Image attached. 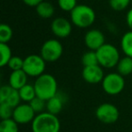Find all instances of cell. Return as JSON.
Instances as JSON below:
<instances>
[{
  "instance_id": "1",
  "label": "cell",
  "mask_w": 132,
  "mask_h": 132,
  "mask_svg": "<svg viewBox=\"0 0 132 132\" xmlns=\"http://www.w3.org/2000/svg\"><path fill=\"white\" fill-rule=\"evenodd\" d=\"M36 96L47 101L58 93V83L52 74L44 73L36 78L35 81Z\"/></svg>"
},
{
  "instance_id": "2",
  "label": "cell",
  "mask_w": 132,
  "mask_h": 132,
  "mask_svg": "<svg viewBox=\"0 0 132 132\" xmlns=\"http://www.w3.org/2000/svg\"><path fill=\"white\" fill-rule=\"evenodd\" d=\"M31 128L33 132H60L61 123L56 115L44 111L35 116Z\"/></svg>"
},
{
  "instance_id": "3",
  "label": "cell",
  "mask_w": 132,
  "mask_h": 132,
  "mask_svg": "<svg viewBox=\"0 0 132 132\" xmlns=\"http://www.w3.org/2000/svg\"><path fill=\"white\" fill-rule=\"evenodd\" d=\"M70 14L71 22L79 28L90 27L96 19L95 11L87 5H77Z\"/></svg>"
},
{
  "instance_id": "4",
  "label": "cell",
  "mask_w": 132,
  "mask_h": 132,
  "mask_svg": "<svg viewBox=\"0 0 132 132\" xmlns=\"http://www.w3.org/2000/svg\"><path fill=\"white\" fill-rule=\"evenodd\" d=\"M99 64L103 68L111 69L116 67L120 60V54L116 46L111 44H105L96 51Z\"/></svg>"
},
{
  "instance_id": "5",
  "label": "cell",
  "mask_w": 132,
  "mask_h": 132,
  "mask_svg": "<svg viewBox=\"0 0 132 132\" xmlns=\"http://www.w3.org/2000/svg\"><path fill=\"white\" fill-rule=\"evenodd\" d=\"M46 62L41 55L30 54L24 59L23 70L28 77H39L44 73Z\"/></svg>"
},
{
  "instance_id": "6",
  "label": "cell",
  "mask_w": 132,
  "mask_h": 132,
  "mask_svg": "<svg viewBox=\"0 0 132 132\" xmlns=\"http://www.w3.org/2000/svg\"><path fill=\"white\" fill-rule=\"evenodd\" d=\"M63 52L62 43L57 39H49L43 44L40 55L46 62H54L61 58Z\"/></svg>"
},
{
  "instance_id": "7",
  "label": "cell",
  "mask_w": 132,
  "mask_h": 132,
  "mask_svg": "<svg viewBox=\"0 0 132 132\" xmlns=\"http://www.w3.org/2000/svg\"><path fill=\"white\" fill-rule=\"evenodd\" d=\"M102 89L109 95H118L125 87L124 76L120 75L119 72H110L104 76V79L101 81Z\"/></svg>"
},
{
  "instance_id": "8",
  "label": "cell",
  "mask_w": 132,
  "mask_h": 132,
  "mask_svg": "<svg viewBox=\"0 0 132 132\" xmlns=\"http://www.w3.org/2000/svg\"><path fill=\"white\" fill-rule=\"evenodd\" d=\"M95 114L97 119L104 124H113L119 118V111L117 107L107 102L100 105Z\"/></svg>"
},
{
  "instance_id": "9",
  "label": "cell",
  "mask_w": 132,
  "mask_h": 132,
  "mask_svg": "<svg viewBox=\"0 0 132 132\" xmlns=\"http://www.w3.org/2000/svg\"><path fill=\"white\" fill-rule=\"evenodd\" d=\"M36 116L35 110L32 109L29 103H21L14 109L13 118L12 119L17 124L24 125L33 122L34 119Z\"/></svg>"
},
{
  "instance_id": "10",
  "label": "cell",
  "mask_w": 132,
  "mask_h": 132,
  "mask_svg": "<svg viewBox=\"0 0 132 132\" xmlns=\"http://www.w3.org/2000/svg\"><path fill=\"white\" fill-rule=\"evenodd\" d=\"M51 30L58 38H66L72 33V23L64 17H56L52 22Z\"/></svg>"
},
{
  "instance_id": "11",
  "label": "cell",
  "mask_w": 132,
  "mask_h": 132,
  "mask_svg": "<svg viewBox=\"0 0 132 132\" xmlns=\"http://www.w3.org/2000/svg\"><path fill=\"white\" fill-rule=\"evenodd\" d=\"M84 44L90 51H97L105 44V36L101 31L98 29L89 30L84 35Z\"/></svg>"
},
{
  "instance_id": "12",
  "label": "cell",
  "mask_w": 132,
  "mask_h": 132,
  "mask_svg": "<svg viewBox=\"0 0 132 132\" xmlns=\"http://www.w3.org/2000/svg\"><path fill=\"white\" fill-rule=\"evenodd\" d=\"M21 98L19 92L15 89L12 88L9 84L4 85L0 89V103L6 102L13 108L17 107L21 104Z\"/></svg>"
},
{
  "instance_id": "13",
  "label": "cell",
  "mask_w": 132,
  "mask_h": 132,
  "mask_svg": "<svg viewBox=\"0 0 132 132\" xmlns=\"http://www.w3.org/2000/svg\"><path fill=\"white\" fill-rule=\"evenodd\" d=\"M104 76L102 67L100 64L83 67L82 78L86 82L90 84H97L103 81Z\"/></svg>"
},
{
  "instance_id": "14",
  "label": "cell",
  "mask_w": 132,
  "mask_h": 132,
  "mask_svg": "<svg viewBox=\"0 0 132 132\" xmlns=\"http://www.w3.org/2000/svg\"><path fill=\"white\" fill-rule=\"evenodd\" d=\"M64 103H65V100H64L63 94L58 92L56 95L46 101V111L57 116V114L62 111Z\"/></svg>"
},
{
  "instance_id": "15",
  "label": "cell",
  "mask_w": 132,
  "mask_h": 132,
  "mask_svg": "<svg viewBox=\"0 0 132 132\" xmlns=\"http://www.w3.org/2000/svg\"><path fill=\"white\" fill-rule=\"evenodd\" d=\"M28 75L24 70L13 71L9 76V85L15 90H20L23 86L27 84Z\"/></svg>"
},
{
  "instance_id": "16",
  "label": "cell",
  "mask_w": 132,
  "mask_h": 132,
  "mask_svg": "<svg viewBox=\"0 0 132 132\" xmlns=\"http://www.w3.org/2000/svg\"><path fill=\"white\" fill-rule=\"evenodd\" d=\"M36 13L41 18L48 19L51 18L54 14V6L51 4V3L47 2V1H43L41 2L38 6L35 7Z\"/></svg>"
},
{
  "instance_id": "17",
  "label": "cell",
  "mask_w": 132,
  "mask_h": 132,
  "mask_svg": "<svg viewBox=\"0 0 132 132\" xmlns=\"http://www.w3.org/2000/svg\"><path fill=\"white\" fill-rule=\"evenodd\" d=\"M117 71L120 75L128 76L132 73V58L125 56L120 58L117 64Z\"/></svg>"
},
{
  "instance_id": "18",
  "label": "cell",
  "mask_w": 132,
  "mask_h": 132,
  "mask_svg": "<svg viewBox=\"0 0 132 132\" xmlns=\"http://www.w3.org/2000/svg\"><path fill=\"white\" fill-rule=\"evenodd\" d=\"M19 95L22 100V101H24L26 103H29L31 101H33L36 97V92H35V86L32 84H26L23 86L20 90H18Z\"/></svg>"
},
{
  "instance_id": "19",
  "label": "cell",
  "mask_w": 132,
  "mask_h": 132,
  "mask_svg": "<svg viewBox=\"0 0 132 132\" xmlns=\"http://www.w3.org/2000/svg\"><path fill=\"white\" fill-rule=\"evenodd\" d=\"M120 47L126 56L132 58V31H128L123 35L120 40Z\"/></svg>"
},
{
  "instance_id": "20",
  "label": "cell",
  "mask_w": 132,
  "mask_h": 132,
  "mask_svg": "<svg viewBox=\"0 0 132 132\" xmlns=\"http://www.w3.org/2000/svg\"><path fill=\"white\" fill-rule=\"evenodd\" d=\"M0 66L1 67H5L8 64L10 59L13 57L12 55V50L9 47L7 44H3L0 43Z\"/></svg>"
},
{
  "instance_id": "21",
  "label": "cell",
  "mask_w": 132,
  "mask_h": 132,
  "mask_svg": "<svg viewBox=\"0 0 132 132\" xmlns=\"http://www.w3.org/2000/svg\"><path fill=\"white\" fill-rule=\"evenodd\" d=\"M81 63L84 67L86 66H93L99 64V61H98L97 53L95 51H89L83 53L82 57H81Z\"/></svg>"
},
{
  "instance_id": "22",
  "label": "cell",
  "mask_w": 132,
  "mask_h": 132,
  "mask_svg": "<svg viewBox=\"0 0 132 132\" xmlns=\"http://www.w3.org/2000/svg\"><path fill=\"white\" fill-rule=\"evenodd\" d=\"M18 124L13 119H2L0 122V132H18Z\"/></svg>"
},
{
  "instance_id": "23",
  "label": "cell",
  "mask_w": 132,
  "mask_h": 132,
  "mask_svg": "<svg viewBox=\"0 0 132 132\" xmlns=\"http://www.w3.org/2000/svg\"><path fill=\"white\" fill-rule=\"evenodd\" d=\"M13 37V30L8 24H2L0 26V43L7 44Z\"/></svg>"
},
{
  "instance_id": "24",
  "label": "cell",
  "mask_w": 132,
  "mask_h": 132,
  "mask_svg": "<svg viewBox=\"0 0 132 132\" xmlns=\"http://www.w3.org/2000/svg\"><path fill=\"white\" fill-rule=\"evenodd\" d=\"M29 104L32 107V109L35 110L36 115L39 113H42V112H44V110H46V101L37 97V96L33 101H30Z\"/></svg>"
},
{
  "instance_id": "25",
  "label": "cell",
  "mask_w": 132,
  "mask_h": 132,
  "mask_svg": "<svg viewBox=\"0 0 132 132\" xmlns=\"http://www.w3.org/2000/svg\"><path fill=\"white\" fill-rule=\"evenodd\" d=\"M131 0H109L110 6L114 11H123L130 4Z\"/></svg>"
},
{
  "instance_id": "26",
  "label": "cell",
  "mask_w": 132,
  "mask_h": 132,
  "mask_svg": "<svg viewBox=\"0 0 132 132\" xmlns=\"http://www.w3.org/2000/svg\"><path fill=\"white\" fill-rule=\"evenodd\" d=\"M14 109L6 102L0 103V118L1 119H8L13 118Z\"/></svg>"
},
{
  "instance_id": "27",
  "label": "cell",
  "mask_w": 132,
  "mask_h": 132,
  "mask_svg": "<svg viewBox=\"0 0 132 132\" xmlns=\"http://www.w3.org/2000/svg\"><path fill=\"white\" fill-rule=\"evenodd\" d=\"M58 6L64 12H72L77 6V0H58Z\"/></svg>"
},
{
  "instance_id": "28",
  "label": "cell",
  "mask_w": 132,
  "mask_h": 132,
  "mask_svg": "<svg viewBox=\"0 0 132 132\" xmlns=\"http://www.w3.org/2000/svg\"><path fill=\"white\" fill-rule=\"evenodd\" d=\"M7 66L9 67L10 70L13 71H19L23 70V66H24V59H22L19 56H13L10 59Z\"/></svg>"
},
{
  "instance_id": "29",
  "label": "cell",
  "mask_w": 132,
  "mask_h": 132,
  "mask_svg": "<svg viewBox=\"0 0 132 132\" xmlns=\"http://www.w3.org/2000/svg\"><path fill=\"white\" fill-rule=\"evenodd\" d=\"M44 0H23V2L28 6H32V7H36L41 2H43Z\"/></svg>"
},
{
  "instance_id": "30",
  "label": "cell",
  "mask_w": 132,
  "mask_h": 132,
  "mask_svg": "<svg viewBox=\"0 0 132 132\" xmlns=\"http://www.w3.org/2000/svg\"><path fill=\"white\" fill-rule=\"evenodd\" d=\"M126 22L128 24V28L130 29V31H132V8H130L127 13L126 16Z\"/></svg>"
}]
</instances>
